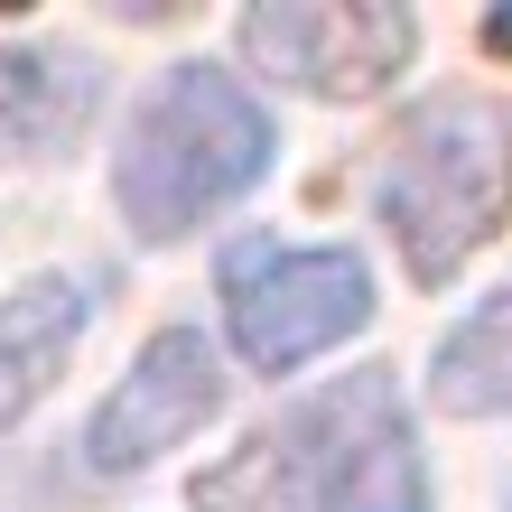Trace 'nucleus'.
Wrapping results in <instances>:
<instances>
[{
    "label": "nucleus",
    "mask_w": 512,
    "mask_h": 512,
    "mask_svg": "<svg viewBox=\"0 0 512 512\" xmlns=\"http://www.w3.org/2000/svg\"><path fill=\"white\" fill-rule=\"evenodd\" d=\"M196 503L205 512H429V475H419L391 373H354L298 401L252 447H233L196 485Z\"/></svg>",
    "instance_id": "nucleus-1"
},
{
    "label": "nucleus",
    "mask_w": 512,
    "mask_h": 512,
    "mask_svg": "<svg viewBox=\"0 0 512 512\" xmlns=\"http://www.w3.org/2000/svg\"><path fill=\"white\" fill-rule=\"evenodd\" d=\"M261 168H270V112L215 66H168L131 112L112 196L140 243H187L205 215L261 187Z\"/></svg>",
    "instance_id": "nucleus-2"
},
{
    "label": "nucleus",
    "mask_w": 512,
    "mask_h": 512,
    "mask_svg": "<svg viewBox=\"0 0 512 512\" xmlns=\"http://www.w3.org/2000/svg\"><path fill=\"white\" fill-rule=\"evenodd\" d=\"M373 205H382L391 243L410 261V280H457L512 224V112L494 94L419 103L382 149Z\"/></svg>",
    "instance_id": "nucleus-3"
},
{
    "label": "nucleus",
    "mask_w": 512,
    "mask_h": 512,
    "mask_svg": "<svg viewBox=\"0 0 512 512\" xmlns=\"http://www.w3.org/2000/svg\"><path fill=\"white\" fill-rule=\"evenodd\" d=\"M364 317H373V270L345 243H317V252L261 243V252L224 261V326L243 345V364H261V373H289L308 354L345 345Z\"/></svg>",
    "instance_id": "nucleus-4"
},
{
    "label": "nucleus",
    "mask_w": 512,
    "mask_h": 512,
    "mask_svg": "<svg viewBox=\"0 0 512 512\" xmlns=\"http://www.w3.org/2000/svg\"><path fill=\"white\" fill-rule=\"evenodd\" d=\"M410 10L391 0H261L243 19V56L261 75L298 84V94H326V103H354V94H382L391 75L410 66Z\"/></svg>",
    "instance_id": "nucleus-5"
},
{
    "label": "nucleus",
    "mask_w": 512,
    "mask_h": 512,
    "mask_svg": "<svg viewBox=\"0 0 512 512\" xmlns=\"http://www.w3.org/2000/svg\"><path fill=\"white\" fill-rule=\"evenodd\" d=\"M215 410H224L215 345H205L196 326H168V336L140 345L131 382L94 410V429H84V466H94V475H140V466H159L168 447H187Z\"/></svg>",
    "instance_id": "nucleus-6"
},
{
    "label": "nucleus",
    "mask_w": 512,
    "mask_h": 512,
    "mask_svg": "<svg viewBox=\"0 0 512 512\" xmlns=\"http://www.w3.org/2000/svg\"><path fill=\"white\" fill-rule=\"evenodd\" d=\"M94 56L84 47H0V159H47L94 122Z\"/></svg>",
    "instance_id": "nucleus-7"
},
{
    "label": "nucleus",
    "mask_w": 512,
    "mask_h": 512,
    "mask_svg": "<svg viewBox=\"0 0 512 512\" xmlns=\"http://www.w3.org/2000/svg\"><path fill=\"white\" fill-rule=\"evenodd\" d=\"M84 317H94L84 280H56V270L0 298V438H10L19 419L47 401V382L66 373V354H75V336H84Z\"/></svg>",
    "instance_id": "nucleus-8"
},
{
    "label": "nucleus",
    "mask_w": 512,
    "mask_h": 512,
    "mask_svg": "<svg viewBox=\"0 0 512 512\" xmlns=\"http://www.w3.org/2000/svg\"><path fill=\"white\" fill-rule=\"evenodd\" d=\"M429 401L447 419H503L512 410V289L485 298L466 326H447V345L429 354Z\"/></svg>",
    "instance_id": "nucleus-9"
},
{
    "label": "nucleus",
    "mask_w": 512,
    "mask_h": 512,
    "mask_svg": "<svg viewBox=\"0 0 512 512\" xmlns=\"http://www.w3.org/2000/svg\"><path fill=\"white\" fill-rule=\"evenodd\" d=\"M503 512H512V503H503Z\"/></svg>",
    "instance_id": "nucleus-10"
}]
</instances>
